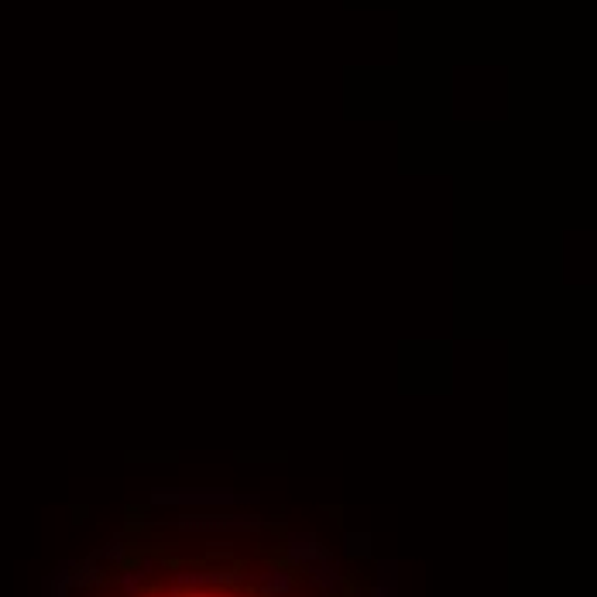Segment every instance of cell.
Instances as JSON below:
<instances>
[{
  "label": "cell",
  "mask_w": 597,
  "mask_h": 597,
  "mask_svg": "<svg viewBox=\"0 0 597 597\" xmlns=\"http://www.w3.org/2000/svg\"><path fill=\"white\" fill-rule=\"evenodd\" d=\"M327 556V546L316 539L312 532H289L285 536V546H282V559H285V566L292 570H306L309 563H316V559Z\"/></svg>",
  "instance_id": "6"
},
{
  "label": "cell",
  "mask_w": 597,
  "mask_h": 597,
  "mask_svg": "<svg viewBox=\"0 0 597 597\" xmlns=\"http://www.w3.org/2000/svg\"><path fill=\"white\" fill-rule=\"evenodd\" d=\"M258 495H241L231 487H158L152 491V504L158 508H233V504H258Z\"/></svg>",
  "instance_id": "1"
},
{
  "label": "cell",
  "mask_w": 597,
  "mask_h": 597,
  "mask_svg": "<svg viewBox=\"0 0 597 597\" xmlns=\"http://www.w3.org/2000/svg\"><path fill=\"white\" fill-rule=\"evenodd\" d=\"M117 583H120V591L127 597H141V591L148 587V574L141 570V566H120V574H117Z\"/></svg>",
  "instance_id": "8"
},
{
  "label": "cell",
  "mask_w": 597,
  "mask_h": 597,
  "mask_svg": "<svg viewBox=\"0 0 597 597\" xmlns=\"http://www.w3.org/2000/svg\"><path fill=\"white\" fill-rule=\"evenodd\" d=\"M172 525L179 532H258L265 525V519L258 512H216V508H206V512H182Z\"/></svg>",
  "instance_id": "2"
},
{
  "label": "cell",
  "mask_w": 597,
  "mask_h": 597,
  "mask_svg": "<svg viewBox=\"0 0 597 597\" xmlns=\"http://www.w3.org/2000/svg\"><path fill=\"white\" fill-rule=\"evenodd\" d=\"M179 591H216V587H244V570L237 566H179L172 574Z\"/></svg>",
  "instance_id": "3"
},
{
  "label": "cell",
  "mask_w": 597,
  "mask_h": 597,
  "mask_svg": "<svg viewBox=\"0 0 597 597\" xmlns=\"http://www.w3.org/2000/svg\"><path fill=\"white\" fill-rule=\"evenodd\" d=\"M117 597H127V594H117Z\"/></svg>",
  "instance_id": "11"
},
{
  "label": "cell",
  "mask_w": 597,
  "mask_h": 597,
  "mask_svg": "<svg viewBox=\"0 0 597 597\" xmlns=\"http://www.w3.org/2000/svg\"><path fill=\"white\" fill-rule=\"evenodd\" d=\"M100 559H103V563H114V566H127V536L117 532L114 539L100 549Z\"/></svg>",
  "instance_id": "9"
},
{
  "label": "cell",
  "mask_w": 597,
  "mask_h": 597,
  "mask_svg": "<svg viewBox=\"0 0 597 597\" xmlns=\"http://www.w3.org/2000/svg\"><path fill=\"white\" fill-rule=\"evenodd\" d=\"M378 583H374V591L371 597H398V563L395 559H381L378 563Z\"/></svg>",
  "instance_id": "7"
},
{
  "label": "cell",
  "mask_w": 597,
  "mask_h": 597,
  "mask_svg": "<svg viewBox=\"0 0 597 597\" xmlns=\"http://www.w3.org/2000/svg\"><path fill=\"white\" fill-rule=\"evenodd\" d=\"M306 574H309V583H312L323 597H347V574H344L340 556L327 553L323 559L309 563Z\"/></svg>",
  "instance_id": "5"
},
{
  "label": "cell",
  "mask_w": 597,
  "mask_h": 597,
  "mask_svg": "<svg viewBox=\"0 0 597 597\" xmlns=\"http://www.w3.org/2000/svg\"><path fill=\"white\" fill-rule=\"evenodd\" d=\"M244 587H250L258 597H289L295 574L285 563H265L261 570H244Z\"/></svg>",
  "instance_id": "4"
},
{
  "label": "cell",
  "mask_w": 597,
  "mask_h": 597,
  "mask_svg": "<svg viewBox=\"0 0 597 597\" xmlns=\"http://www.w3.org/2000/svg\"><path fill=\"white\" fill-rule=\"evenodd\" d=\"M344 553L350 559L371 556V536L367 532H344Z\"/></svg>",
  "instance_id": "10"
}]
</instances>
